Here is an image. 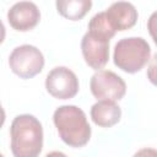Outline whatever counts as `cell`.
<instances>
[{"label": "cell", "instance_id": "6", "mask_svg": "<svg viewBox=\"0 0 157 157\" xmlns=\"http://www.w3.org/2000/svg\"><path fill=\"white\" fill-rule=\"evenodd\" d=\"M45 88L58 99H70L78 92V78L75 72L65 66L52 69L45 77Z\"/></svg>", "mask_w": 157, "mask_h": 157}, {"label": "cell", "instance_id": "1", "mask_svg": "<svg viewBox=\"0 0 157 157\" xmlns=\"http://www.w3.org/2000/svg\"><path fill=\"white\" fill-rule=\"evenodd\" d=\"M10 137L13 157H38L42 152L43 128L34 115H17L11 123Z\"/></svg>", "mask_w": 157, "mask_h": 157}, {"label": "cell", "instance_id": "2", "mask_svg": "<svg viewBox=\"0 0 157 157\" xmlns=\"http://www.w3.org/2000/svg\"><path fill=\"white\" fill-rule=\"evenodd\" d=\"M60 139L71 147L85 146L91 137V126L85 112L76 105H60L53 114Z\"/></svg>", "mask_w": 157, "mask_h": 157}, {"label": "cell", "instance_id": "15", "mask_svg": "<svg viewBox=\"0 0 157 157\" xmlns=\"http://www.w3.org/2000/svg\"><path fill=\"white\" fill-rule=\"evenodd\" d=\"M45 157H67L64 152H60V151H53V152H49L48 155H45Z\"/></svg>", "mask_w": 157, "mask_h": 157}, {"label": "cell", "instance_id": "13", "mask_svg": "<svg viewBox=\"0 0 157 157\" xmlns=\"http://www.w3.org/2000/svg\"><path fill=\"white\" fill-rule=\"evenodd\" d=\"M147 29L150 32V36L152 37L153 42L157 45V11L152 12L151 16L147 20Z\"/></svg>", "mask_w": 157, "mask_h": 157}, {"label": "cell", "instance_id": "11", "mask_svg": "<svg viewBox=\"0 0 157 157\" xmlns=\"http://www.w3.org/2000/svg\"><path fill=\"white\" fill-rule=\"evenodd\" d=\"M91 0H59L56 1L58 12L71 21L81 20L91 9Z\"/></svg>", "mask_w": 157, "mask_h": 157}, {"label": "cell", "instance_id": "12", "mask_svg": "<svg viewBox=\"0 0 157 157\" xmlns=\"http://www.w3.org/2000/svg\"><path fill=\"white\" fill-rule=\"evenodd\" d=\"M147 77L152 85L157 86V53L153 55V58L150 61V65L147 69Z\"/></svg>", "mask_w": 157, "mask_h": 157}, {"label": "cell", "instance_id": "9", "mask_svg": "<svg viewBox=\"0 0 157 157\" xmlns=\"http://www.w3.org/2000/svg\"><path fill=\"white\" fill-rule=\"evenodd\" d=\"M107 18L115 31H125L135 26L137 21V10L131 2L117 1L105 10Z\"/></svg>", "mask_w": 157, "mask_h": 157}, {"label": "cell", "instance_id": "5", "mask_svg": "<svg viewBox=\"0 0 157 157\" xmlns=\"http://www.w3.org/2000/svg\"><path fill=\"white\" fill-rule=\"evenodd\" d=\"M92 94L99 101H119L126 93L125 81L110 70H99L90 80Z\"/></svg>", "mask_w": 157, "mask_h": 157}, {"label": "cell", "instance_id": "14", "mask_svg": "<svg viewBox=\"0 0 157 157\" xmlns=\"http://www.w3.org/2000/svg\"><path fill=\"white\" fill-rule=\"evenodd\" d=\"M132 157H157V150L145 147V148L139 150Z\"/></svg>", "mask_w": 157, "mask_h": 157}, {"label": "cell", "instance_id": "7", "mask_svg": "<svg viewBox=\"0 0 157 157\" xmlns=\"http://www.w3.org/2000/svg\"><path fill=\"white\" fill-rule=\"evenodd\" d=\"M81 50L86 64L99 71L109 60V38L87 31L81 40Z\"/></svg>", "mask_w": 157, "mask_h": 157}, {"label": "cell", "instance_id": "8", "mask_svg": "<svg viewBox=\"0 0 157 157\" xmlns=\"http://www.w3.org/2000/svg\"><path fill=\"white\" fill-rule=\"evenodd\" d=\"M7 20L13 29L26 32L38 25L40 20V12L34 2L20 1L13 4L7 11Z\"/></svg>", "mask_w": 157, "mask_h": 157}, {"label": "cell", "instance_id": "3", "mask_svg": "<svg viewBox=\"0 0 157 157\" xmlns=\"http://www.w3.org/2000/svg\"><path fill=\"white\" fill-rule=\"evenodd\" d=\"M151 56L150 44L142 37H129L120 39L114 48L113 60L115 66L128 74L140 71Z\"/></svg>", "mask_w": 157, "mask_h": 157}, {"label": "cell", "instance_id": "10", "mask_svg": "<svg viewBox=\"0 0 157 157\" xmlns=\"http://www.w3.org/2000/svg\"><path fill=\"white\" fill-rule=\"evenodd\" d=\"M121 117L120 107L113 101H98L91 108V118L93 123L102 128L115 125Z\"/></svg>", "mask_w": 157, "mask_h": 157}, {"label": "cell", "instance_id": "4", "mask_svg": "<svg viewBox=\"0 0 157 157\" xmlns=\"http://www.w3.org/2000/svg\"><path fill=\"white\" fill-rule=\"evenodd\" d=\"M9 65L12 72L21 78H32L43 70L44 56L37 47L22 44L11 52Z\"/></svg>", "mask_w": 157, "mask_h": 157}]
</instances>
